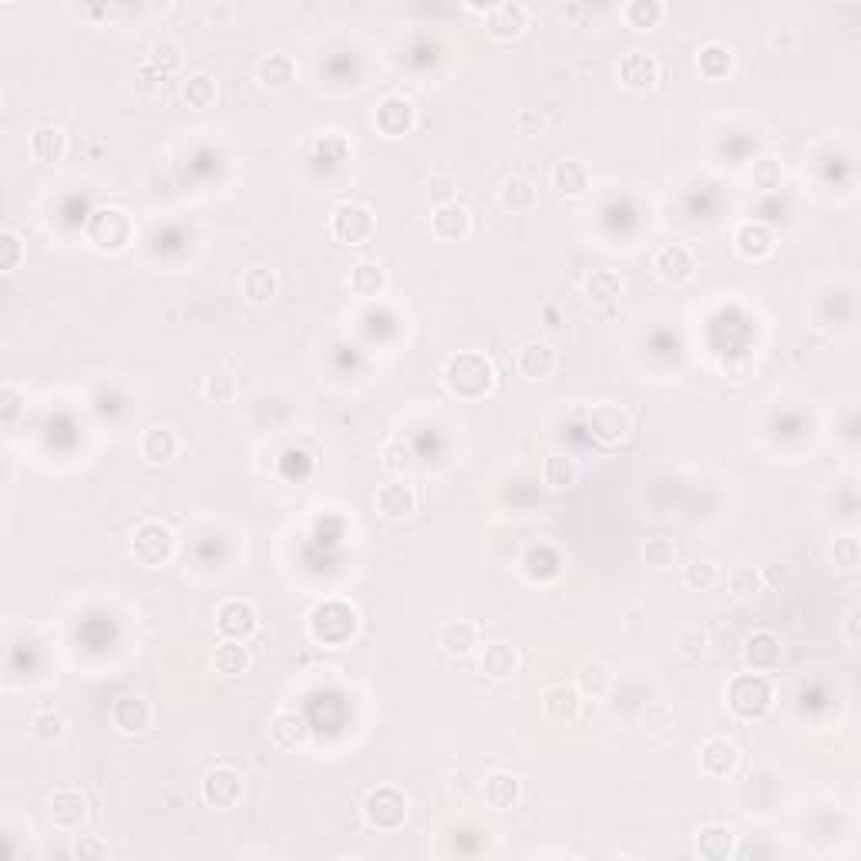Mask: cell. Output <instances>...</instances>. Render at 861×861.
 Listing matches in <instances>:
<instances>
[{
	"label": "cell",
	"mask_w": 861,
	"mask_h": 861,
	"mask_svg": "<svg viewBox=\"0 0 861 861\" xmlns=\"http://www.w3.org/2000/svg\"><path fill=\"white\" fill-rule=\"evenodd\" d=\"M441 381L451 394L461 397V401H481L495 391L498 384V370L492 364V357H485L481 350H458L455 357L444 360Z\"/></svg>",
	"instance_id": "6da1fadb"
},
{
	"label": "cell",
	"mask_w": 861,
	"mask_h": 861,
	"mask_svg": "<svg viewBox=\"0 0 861 861\" xmlns=\"http://www.w3.org/2000/svg\"><path fill=\"white\" fill-rule=\"evenodd\" d=\"M307 633L320 646H347L360 633V616L344 599H323V603L313 606Z\"/></svg>",
	"instance_id": "7a4b0ae2"
},
{
	"label": "cell",
	"mask_w": 861,
	"mask_h": 861,
	"mask_svg": "<svg viewBox=\"0 0 861 861\" xmlns=\"http://www.w3.org/2000/svg\"><path fill=\"white\" fill-rule=\"evenodd\" d=\"M777 693L774 683L767 680V673H740V677L730 680L727 687V707L730 714L740 720H764L774 710Z\"/></svg>",
	"instance_id": "3957f363"
},
{
	"label": "cell",
	"mask_w": 861,
	"mask_h": 861,
	"mask_svg": "<svg viewBox=\"0 0 861 861\" xmlns=\"http://www.w3.org/2000/svg\"><path fill=\"white\" fill-rule=\"evenodd\" d=\"M85 236L98 253H125L135 239V222L125 209L101 206V209L91 212Z\"/></svg>",
	"instance_id": "277c9868"
},
{
	"label": "cell",
	"mask_w": 861,
	"mask_h": 861,
	"mask_svg": "<svg viewBox=\"0 0 861 861\" xmlns=\"http://www.w3.org/2000/svg\"><path fill=\"white\" fill-rule=\"evenodd\" d=\"M175 555V532L165 522H142L132 532V559L145 569L169 566Z\"/></svg>",
	"instance_id": "5b68a950"
},
{
	"label": "cell",
	"mask_w": 861,
	"mask_h": 861,
	"mask_svg": "<svg viewBox=\"0 0 861 861\" xmlns=\"http://www.w3.org/2000/svg\"><path fill=\"white\" fill-rule=\"evenodd\" d=\"M364 821L367 828L374 831H401L407 825V798L404 791L391 788V784H381L364 798Z\"/></svg>",
	"instance_id": "8992f818"
},
{
	"label": "cell",
	"mask_w": 861,
	"mask_h": 861,
	"mask_svg": "<svg viewBox=\"0 0 861 861\" xmlns=\"http://www.w3.org/2000/svg\"><path fill=\"white\" fill-rule=\"evenodd\" d=\"M330 233L337 243L344 246H364L374 239L377 233V219H374V209L364 206V202H340L333 209V219H330Z\"/></svg>",
	"instance_id": "52a82bcc"
},
{
	"label": "cell",
	"mask_w": 861,
	"mask_h": 861,
	"mask_svg": "<svg viewBox=\"0 0 861 861\" xmlns=\"http://www.w3.org/2000/svg\"><path fill=\"white\" fill-rule=\"evenodd\" d=\"M589 434L592 441H599L603 448H616L623 444L629 434H633V418L623 404H613V401H603L589 411Z\"/></svg>",
	"instance_id": "ba28073f"
},
{
	"label": "cell",
	"mask_w": 861,
	"mask_h": 861,
	"mask_svg": "<svg viewBox=\"0 0 861 861\" xmlns=\"http://www.w3.org/2000/svg\"><path fill=\"white\" fill-rule=\"evenodd\" d=\"M740 660L751 673H774L784 660V643L774 629H754V633L744 636V646H740Z\"/></svg>",
	"instance_id": "9c48e42d"
},
{
	"label": "cell",
	"mask_w": 861,
	"mask_h": 861,
	"mask_svg": "<svg viewBox=\"0 0 861 861\" xmlns=\"http://www.w3.org/2000/svg\"><path fill=\"white\" fill-rule=\"evenodd\" d=\"M246 794V784L239 771H233L229 764H219L202 777V801L216 811H233Z\"/></svg>",
	"instance_id": "30bf717a"
},
{
	"label": "cell",
	"mask_w": 861,
	"mask_h": 861,
	"mask_svg": "<svg viewBox=\"0 0 861 861\" xmlns=\"http://www.w3.org/2000/svg\"><path fill=\"white\" fill-rule=\"evenodd\" d=\"M216 629L222 640H253L259 633V609L249 599H226L216 609Z\"/></svg>",
	"instance_id": "8fae6325"
},
{
	"label": "cell",
	"mask_w": 861,
	"mask_h": 861,
	"mask_svg": "<svg viewBox=\"0 0 861 861\" xmlns=\"http://www.w3.org/2000/svg\"><path fill=\"white\" fill-rule=\"evenodd\" d=\"M374 125L384 138H404L418 125V108L404 95H387L381 105L374 108Z\"/></svg>",
	"instance_id": "7c38bea8"
},
{
	"label": "cell",
	"mask_w": 861,
	"mask_h": 861,
	"mask_svg": "<svg viewBox=\"0 0 861 861\" xmlns=\"http://www.w3.org/2000/svg\"><path fill=\"white\" fill-rule=\"evenodd\" d=\"M152 720H155V710L142 693H125V697H118L111 703V724H115L118 734H128V737L145 734V730L152 727Z\"/></svg>",
	"instance_id": "4fadbf2b"
},
{
	"label": "cell",
	"mask_w": 861,
	"mask_h": 861,
	"mask_svg": "<svg viewBox=\"0 0 861 861\" xmlns=\"http://www.w3.org/2000/svg\"><path fill=\"white\" fill-rule=\"evenodd\" d=\"M529 7L518 4V0H502L495 4L492 11L485 14V31L495 37V41H515V37L525 34L529 27Z\"/></svg>",
	"instance_id": "5bb4252c"
},
{
	"label": "cell",
	"mask_w": 861,
	"mask_h": 861,
	"mask_svg": "<svg viewBox=\"0 0 861 861\" xmlns=\"http://www.w3.org/2000/svg\"><path fill=\"white\" fill-rule=\"evenodd\" d=\"M653 273L660 276L663 283L683 286V283L693 280V273H697V256H693L690 249L680 246V243L663 246L660 253L653 256Z\"/></svg>",
	"instance_id": "9a60e30c"
},
{
	"label": "cell",
	"mask_w": 861,
	"mask_h": 861,
	"mask_svg": "<svg viewBox=\"0 0 861 861\" xmlns=\"http://www.w3.org/2000/svg\"><path fill=\"white\" fill-rule=\"evenodd\" d=\"M48 814H51L54 828L74 831L85 825V818H88V798L78 788H58L48 801Z\"/></svg>",
	"instance_id": "2e32d148"
},
{
	"label": "cell",
	"mask_w": 861,
	"mask_h": 861,
	"mask_svg": "<svg viewBox=\"0 0 861 861\" xmlns=\"http://www.w3.org/2000/svg\"><path fill=\"white\" fill-rule=\"evenodd\" d=\"M374 505L387 522H404V518L418 512V495H414V488L407 481H387V485L377 488Z\"/></svg>",
	"instance_id": "e0dca14e"
},
{
	"label": "cell",
	"mask_w": 861,
	"mask_h": 861,
	"mask_svg": "<svg viewBox=\"0 0 861 861\" xmlns=\"http://www.w3.org/2000/svg\"><path fill=\"white\" fill-rule=\"evenodd\" d=\"M737 764H740V751H737L734 740H727V737H710V740H703V747H700V767H703V774H707V777H714V781H724V777H730V774L737 771Z\"/></svg>",
	"instance_id": "ac0fdd59"
},
{
	"label": "cell",
	"mask_w": 861,
	"mask_h": 861,
	"mask_svg": "<svg viewBox=\"0 0 861 861\" xmlns=\"http://www.w3.org/2000/svg\"><path fill=\"white\" fill-rule=\"evenodd\" d=\"M515 367L525 381H549L555 374V367H559V354H555V347L545 344V340H532V344H525L518 350Z\"/></svg>",
	"instance_id": "d6986e66"
},
{
	"label": "cell",
	"mask_w": 861,
	"mask_h": 861,
	"mask_svg": "<svg viewBox=\"0 0 861 861\" xmlns=\"http://www.w3.org/2000/svg\"><path fill=\"white\" fill-rule=\"evenodd\" d=\"M619 81L629 91H650L660 81V61L646 51H629L623 61H619Z\"/></svg>",
	"instance_id": "ffe728a7"
},
{
	"label": "cell",
	"mask_w": 861,
	"mask_h": 861,
	"mask_svg": "<svg viewBox=\"0 0 861 861\" xmlns=\"http://www.w3.org/2000/svg\"><path fill=\"white\" fill-rule=\"evenodd\" d=\"M270 740L280 751H296L310 740V724L300 710H276L273 720H270Z\"/></svg>",
	"instance_id": "44dd1931"
},
{
	"label": "cell",
	"mask_w": 861,
	"mask_h": 861,
	"mask_svg": "<svg viewBox=\"0 0 861 861\" xmlns=\"http://www.w3.org/2000/svg\"><path fill=\"white\" fill-rule=\"evenodd\" d=\"M777 239L764 222H740L734 229V249L740 259H751V263H761L774 253Z\"/></svg>",
	"instance_id": "7402d4cb"
},
{
	"label": "cell",
	"mask_w": 861,
	"mask_h": 861,
	"mask_svg": "<svg viewBox=\"0 0 861 861\" xmlns=\"http://www.w3.org/2000/svg\"><path fill=\"white\" fill-rule=\"evenodd\" d=\"M431 233L441 239V243H461V239L471 236V212L458 202L451 206H438L431 216Z\"/></svg>",
	"instance_id": "603a6c76"
},
{
	"label": "cell",
	"mask_w": 861,
	"mask_h": 861,
	"mask_svg": "<svg viewBox=\"0 0 861 861\" xmlns=\"http://www.w3.org/2000/svg\"><path fill=\"white\" fill-rule=\"evenodd\" d=\"M542 710L555 724H572L582 714V693L569 683H555L542 693Z\"/></svg>",
	"instance_id": "cb8c5ba5"
},
{
	"label": "cell",
	"mask_w": 861,
	"mask_h": 861,
	"mask_svg": "<svg viewBox=\"0 0 861 861\" xmlns=\"http://www.w3.org/2000/svg\"><path fill=\"white\" fill-rule=\"evenodd\" d=\"M481 794H485V804L495 811H512L518 801H522V781L512 771H492L481 784Z\"/></svg>",
	"instance_id": "d4e9b609"
},
{
	"label": "cell",
	"mask_w": 861,
	"mask_h": 861,
	"mask_svg": "<svg viewBox=\"0 0 861 861\" xmlns=\"http://www.w3.org/2000/svg\"><path fill=\"white\" fill-rule=\"evenodd\" d=\"M438 646L448 656H455V660H468L478 650V626L468 623V619H451V623L441 626Z\"/></svg>",
	"instance_id": "484cf974"
},
{
	"label": "cell",
	"mask_w": 861,
	"mask_h": 861,
	"mask_svg": "<svg viewBox=\"0 0 861 861\" xmlns=\"http://www.w3.org/2000/svg\"><path fill=\"white\" fill-rule=\"evenodd\" d=\"M589 185H592V175H589V169H586V162H579V159H562V162H555V169H552V189L559 192V196L582 199V196L589 192Z\"/></svg>",
	"instance_id": "4316f807"
},
{
	"label": "cell",
	"mask_w": 861,
	"mask_h": 861,
	"mask_svg": "<svg viewBox=\"0 0 861 861\" xmlns=\"http://www.w3.org/2000/svg\"><path fill=\"white\" fill-rule=\"evenodd\" d=\"M138 455H142L148 465H169V461L179 455V434L172 428H148L138 438Z\"/></svg>",
	"instance_id": "83f0119b"
},
{
	"label": "cell",
	"mask_w": 861,
	"mask_h": 861,
	"mask_svg": "<svg viewBox=\"0 0 861 861\" xmlns=\"http://www.w3.org/2000/svg\"><path fill=\"white\" fill-rule=\"evenodd\" d=\"M582 293H586V300L592 303V307L609 310V307H616L619 296H623V276L613 273V270H596V273L586 276Z\"/></svg>",
	"instance_id": "f1b7e54d"
},
{
	"label": "cell",
	"mask_w": 861,
	"mask_h": 861,
	"mask_svg": "<svg viewBox=\"0 0 861 861\" xmlns=\"http://www.w3.org/2000/svg\"><path fill=\"white\" fill-rule=\"evenodd\" d=\"M498 202H502L505 212L522 216V212L535 209V202H539V189H535V182L525 179V175H512V179H505L502 189H498Z\"/></svg>",
	"instance_id": "f546056e"
},
{
	"label": "cell",
	"mask_w": 861,
	"mask_h": 861,
	"mask_svg": "<svg viewBox=\"0 0 861 861\" xmlns=\"http://www.w3.org/2000/svg\"><path fill=\"white\" fill-rule=\"evenodd\" d=\"M387 290V270L374 259H360V263L350 270V293L360 296V300H377Z\"/></svg>",
	"instance_id": "4dcf8cb0"
},
{
	"label": "cell",
	"mask_w": 861,
	"mask_h": 861,
	"mask_svg": "<svg viewBox=\"0 0 861 861\" xmlns=\"http://www.w3.org/2000/svg\"><path fill=\"white\" fill-rule=\"evenodd\" d=\"M734 64H737L734 51L720 41L703 44V48L697 51V71H700V78H707V81L730 78V74H734Z\"/></svg>",
	"instance_id": "1f68e13d"
},
{
	"label": "cell",
	"mask_w": 861,
	"mask_h": 861,
	"mask_svg": "<svg viewBox=\"0 0 861 861\" xmlns=\"http://www.w3.org/2000/svg\"><path fill=\"white\" fill-rule=\"evenodd\" d=\"M518 663H522V656H518L515 646L492 643V646H485V653H481L478 670L485 673L488 680H508L518 673Z\"/></svg>",
	"instance_id": "d6a6232c"
},
{
	"label": "cell",
	"mask_w": 861,
	"mask_h": 861,
	"mask_svg": "<svg viewBox=\"0 0 861 861\" xmlns=\"http://www.w3.org/2000/svg\"><path fill=\"white\" fill-rule=\"evenodd\" d=\"M256 78L266 91H286L296 81V61L290 54H266L256 68Z\"/></svg>",
	"instance_id": "836d02e7"
},
{
	"label": "cell",
	"mask_w": 861,
	"mask_h": 861,
	"mask_svg": "<svg viewBox=\"0 0 861 861\" xmlns=\"http://www.w3.org/2000/svg\"><path fill=\"white\" fill-rule=\"evenodd\" d=\"M239 286H243V296L249 303L263 307V303L276 300V293H280V276H276V270H270V266H249Z\"/></svg>",
	"instance_id": "e575fe53"
},
{
	"label": "cell",
	"mask_w": 861,
	"mask_h": 861,
	"mask_svg": "<svg viewBox=\"0 0 861 861\" xmlns=\"http://www.w3.org/2000/svg\"><path fill=\"white\" fill-rule=\"evenodd\" d=\"M31 155H34L37 162H44V165L61 162L64 155H68V135H64V128H58V125H41V128H34V135H31Z\"/></svg>",
	"instance_id": "d590c367"
},
{
	"label": "cell",
	"mask_w": 861,
	"mask_h": 861,
	"mask_svg": "<svg viewBox=\"0 0 861 861\" xmlns=\"http://www.w3.org/2000/svg\"><path fill=\"white\" fill-rule=\"evenodd\" d=\"M182 68V48L175 41H169V37H162V41H155L152 48H148L145 61H142V71H148L152 78L165 81L169 74H175Z\"/></svg>",
	"instance_id": "8d00e7d4"
},
{
	"label": "cell",
	"mask_w": 861,
	"mask_h": 861,
	"mask_svg": "<svg viewBox=\"0 0 861 861\" xmlns=\"http://www.w3.org/2000/svg\"><path fill=\"white\" fill-rule=\"evenodd\" d=\"M542 481L552 488V492H566L579 481V461L572 455H562V451H552L542 461Z\"/></svg>",
	"instance_id": "74e56055"
},
{
	"label": "cell",
	"mask_w": 861,
	"mask_h": 861,
	"mask_svg": "<svg viewBox=\"0 0 861 861\" xmlns=\"http://www.w3.org/2000/svg\"><path fill=\"white\" fill-rule=\"evenodd\" d=\"M697 851H700V858H707V861H727V858H734V851H737L734 831L724 828V825H707V828H700Z\"/></svg>",
	"instance_id": "f35d334b"
},
{
	"label": "cell",
	"mask_w": 861,
	"mask_h": 861,
	"mask_svg": "<svg viewBox=\"0 0 861 861\" xmlns=\"http://www.w3.org/2000/svg\"><path fill=\"white\" fill-rule=\"evenodd\" d=\"M249 663H253V653H249L243 640H222L216 653H212V666H216L222 677H239V673L249 670Z\"/></svg>",
	"instance_id": "ab89813d"
},
{
	"label": "cell",
	"mask_w": 861,
	"mask_h": 861,
	"mask_svg": "<svg viewBox=\"0 0 861 861\" xmlns=\"http://www.w3.org/2000/svg\"><path fill=\"white\" fill-rule=\"evenodd\" d=\"M216 98H219V85H216V78H212L209 71H196V74H189V78L182 81V101L189 108L206 111V108L216 105Z\"/></svg>",
	"instance_id": "60d3db41"
},
{
	"label": "cell",
	"mask_w": 861,
	"mask_h": 861,
	"mask_svg": "<svg viewBox=\"0 0 861 861\" xmlns=\"http://www.w3.org/2000/svg\"><path fill=\"white\" fill-rule=\"evenodd\" d=\"M609 687H613V673H609L606 663H599V660L579 663V670H576V690L582 693V697H606Z\"/></svg>",
	"instance_id": "b9f144b4"
},
{
	"label": "cell",
	"mask_w": 861,
	"mask_h": 861,
	"mask_svg": "<svg viewBox=\"0 0 861 861\" xmlns=\"http://www.w3.org/2000/svg\"><path fill=\"white\" fill-rule=\"evenodd\" d=\"M663 17H666L663 0H629L623 7V21L633 31H653V27L663 24Z\"/></svg>",
	"instance_id": "7bdbcfd3"
},
{
	"label": "cell",
	"mask_w": 861,
	"mask_h": 861,
	"mask_svg": "<svg viewBox=\"0 0 861 861\" xmlns=\"http://www.w3.org/2000/svg\"><path fill=\"white\" fill-rule=\"evenodd\" d=\"M727 589L737 603H751V599H757L764 592V576L754 566H737L734 572H730Z\"/></svg>",
	"instance_id": "ee69618b"
},
{
	"label": "cell",
	"mask_w": 861,
	"mask_h": 861,
	"mask_svg": "<svg viewBox=\"0 0 861 861\" xmlns=\"http://www.w3.org/2000/svg\"><path fill=\"white\" fill-rule=\"evenodd\" d=\"M640 559H643V566H650V569H660V572H663V569H673V566H677V559H680L677 542L663 539V535H653V539L643 542Z\"/></svg>",
	"instance_id": "f6af8a7d"
},
{
	"label": "cell",
	"mask_w": 861,
	"mask_h": 861,
	"mask_svg": "<svg viewBox=\"0 0 861 861\" xmlns=\"http://www.w3.org/2000/svg\"><path fill=\"white\" fill-rule=\"evenodd\" d=\"M64 734H68V720L58 710H41L31 717V737L37 744H61Z\"/></svg>",
	"instance_id": "bcb514c9"
},
{
	"label": "cell",
	"mask_w": 861,
	"mask_h": 861,
	"mask_svg": "<svg viewBox=\"0 0 861 861\" xmlns=\"http://www.w3.org/2000/svg\"><path fill=\"white\" fill-rule=\"evenodd\" d=\"M751 185L761 192H774L781 189V179H784V165L774 159V155H761V159H754L751 165Z\"/></svg>",
	"instance_id": "7dc6e473"
},
{
	"label": "cell",
	"mask_w": 861,
	"mask_h": 861,
	"mask_svg": "<svg viewBox=\"0 0 861 861\" xmlns=\"http://www.w3.org/2000/svg\"><path fill=\"white\" fill-rule=\"evenodd\" d=\"M828 562L838 572H855L861 562V549H858L855 535H838V539L828 545Z\"/></svg>",
	"instance_id": "c3c4849f"
},
{
	"label": "cell",
	"mask_w": 861,
	"mask_h": 861,
	"mask_svg": "<svg viewBox=\"0 0 861 861\" xmlns=\"http://www.w3.org/2000/svg\"><path fill=\"white\" fill-rule=\"evenodd\" d=\"M720 579V569L710 559H693L690 566H683V586L693 592H707L714 589Z\"/></svg>",
	"instance_id": "681fc988"
},
{
	"label": "cell",
	"mask_w": 861,
	"mask_h": 861,
	"mask_svg": "<svg viewBox=\"0 0 861 861\" xmlns=\"http://www.w3.org/2000/svg\"><path fill=\"white\" fill-rule=\"evenodd\" d=\"M236 377L229 374V370H212V374L202 381V397L206 401H216V404H229L236 401Z\"/></svg>",
	"instance_id": "f907efd6"
},
{
	"label": "cell",
	"mask_w": 861,
	"mask_h": 861,
	"mask_svg": "<svg viewBox=\"0 0 861 861\" xmlns=\"http://www.w3.org/2000/svg\"><path fill=\"white\" fill-rule=\"evenodd\" d=\"M673 646H677V653L683 656V660H700L710 646V636L703 626H683L677 633V640H673Z\"/></svg>",
	"instance_id": "816d5d0a"
},
{
	"label": "cell",
	"mask_w": 861,
	"mask_h": 861,
	"mask_svg": "<svg viewBox=\"0 0 861 861\" xmlns=\"http://www.w3.org/2000/svg\"><path fill=\"white\" fill-rule=\"evenodd\" d=\"M428 199L434 202V209L438 206H451V202L458 199V179L451 172H434L428 179Z\"/></svg>",
	"instance_id": "f5cc1de1"
},
{
	"label": "cell",
	"mask_w": 861,
	"mask_h": 861,
	"mask_svg": "<svg viewBox=\"0 0 861 861\" xmlns=\"http://www.w3.org/2000/svg\"><path fill=\"white\" fill-rule=\"evenodd\" d=\"M21 263H24V239L17 236L14 229H4V233H0V270L14 273Z\"/></svg>",
	"instance_id": "db71d44e"
},
{
	"label": "cell",
	"mask_w": 861,
	"mask_h": 861,
	"mask_svg": "<svg viewBox=\"0 0 861 861\" xmlns=\"http://www.w3.org/2000/svg\"><path fill=\"white\" fill-rule=\"evenodd\" d=\"M381 468L391 471V475H404L407 468H411V448H407L404 441H387L384 451H381Z\"/></svg>",
	"instance_id": "11a10c76"
},
{
	"label": "cell",
	"mask_w": 861,
	"mask_h": 861,
	"mask_svg": "<svg viewBox=\"0 0 861 861\" xmlns=\"http://www.w3.org/2000/svg\"><path fill=\"white\" fill-rule=\"evenodd\" d=\"M24 404H27L24 394L17 391L11 381L0 387V418H4L7 428H14V424H17V418H21V411H24Z\"/></svg>",
	"instance_id": "9f6ffc18"
},
{
	"label": "cell",
	"mask_w": 861,
	"mask_h": 861,
	"mask_svg": "<svg viewBox=\"0 0 861 861\" xmlns=\"http://www.w3.org/2000/svg\"><path fill=\"white\" fill-rule=\"evenodd\" d=\"M108 855H111L108 841H101L98 835H74V841H71V858H78V861L108 858Z\"/></svg>",
	"instance_id": "6f0895ef"
},
{
	"label": "cell",
	"mask_w": 861,
	"mask_h": 861,
	"mask_svg": "<svg viewBox=\"0 0 861 861\" xmlns=\"http://www.w3.org/2000/svg\"><path fill=\"white\" fill-rule=\"evenodd\" d=\"M515 128H518V135H525V138H532V135H542L545 132V118H542V111H535V108H522L515 115Z\"/></svg>",
	"instance_id": "680465c9"
},
{
	"label": "cell",
	"mask_w": 861,
	"mask_h": 861,
	"mask_svg": "<svg viewBox=\"0 0 861 861\" xmlns=\"http://www.w3.org/2000/svg\"><path fill=\"white\" fill-rule=\"evenodd\" d=\"M670 720H673V710L666 707L663 700H653L650 707L643 710V724L650 727V730H663V727H670Z\"/></svg>",
	"instance_id": "91938a15"
},
{
	"label": "cell",
	"mask_w": 861,
	"mask_h": 861,
	"mask_svg": "<svg viewBox=\"0 0 861 861\" xmlns=\"http://www.w3.org/2000/svg\"><path fill=\"white\" fill-rule=\"evenodd\" d=\"M858 623H861V609H858V606H848L845 623H841V636H845V643L851 646V650L858 646Z\"/></svg>",
	"instance_id": "94428289"
},
{
	"label": "cell",
	"mask_w": 861,
	"mask_h": 861,
	"mask_svg": "<svg viewBox=\"0 0 861 861\" xmlns=\"http://www.w3.org/2000/svg\"><path fill=\"white\" fill-rule=\"evenodd\" d=\"M771 48H774V51H781V54L794 51V48H798V34H794L791 27H781V31H774V34H771Z\"/></svg>",
	"instance_id": "6125c7cd"
}]
</instances>
